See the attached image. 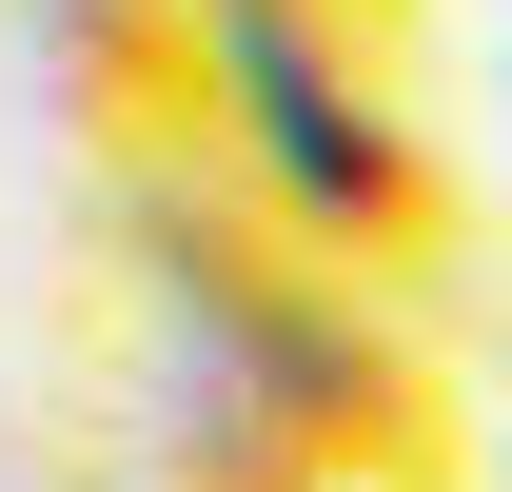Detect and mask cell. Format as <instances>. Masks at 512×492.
I'll use <instances>...</instances> for the list:
<instances>
[{"label":"cell","instance_id":"1","mask_svg":"<svg viewBox=\"0 0 512 492\" xmlns=\"http://www.w3.org/2000/svg\"><path fill=\"white\" fill-rule=\"evenodd\" d=\"M217 20V0H197ZM217 178L256 197V237L355 276V296L434 315L453 256H473V158L414 119V79H355V60H296V40H256L217 20Z\"/></svg>","mask_w":512,"mask_h":492},{"label":"cell","instance_id":"2","mask_svg":"<svg viewBox=\"0 0 512 492\" xmlns=\"http://www.w3.org/2000/svg\"><path fill=\"white\" fill-rule=\"evenodd\" d=\"M20 20H40V99H60L79 178L217 158V20L197 0H20Z\"/></svg>","mask_w":512,"mask_h":492},{"label":"cell","instance_id":"3","mask_svg":"<svg viewBox=\"0 0 512 492\" xmlns=\"http://www.w3.org/2000/svg\"><path fill=\"white\" fill-rule=\"evenodd\" d=\"M256 40H296V60H355V79H414L434 60V0H217Z\"/></svg>","mask_w":512,"mask_h":492}]
</instances>
